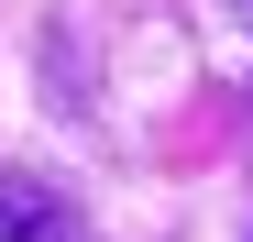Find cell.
Here are the masks:
<instances>
[{"mask_svg":"<svg viewBox=\"0 0 253 242\" xmlns=\"http://www.w3.org/2000/svg\"><path fill=\"white\" fill-rule=\"evenodd\" d=\"M0 242H88V220H77V198L55 176L0 165Z\"/></svg>","mask_w":253,"mask_h":242,"instance_id":"6da1fadb","label":"cell"},{"mask_svg":"<svg viewBox=\"0 0 253 242\" xmlns=\"http://www.w3.org/2000/svg\"><path fill=\"white\" fill-rule=\"evenodd\" d=\"M242 11H253V0H242Z\"/></svg>","mask_w":253,"mask_h":242,"instance_id":"7a4b0ae2","label":"cell"},{"mask_svg":"<svg viewBox=\"0 0 253 242\" xmlns=\"http://www.w3.org/2000/svg\"><path fill=\"white\" fill-rule=\"evenodd\" d=\"M242 242H253V231H242Z\"/></svg>","mask_w":253,"mask_h":242,"instance_id":"3957f363","label":"cell"}]
</instances>
